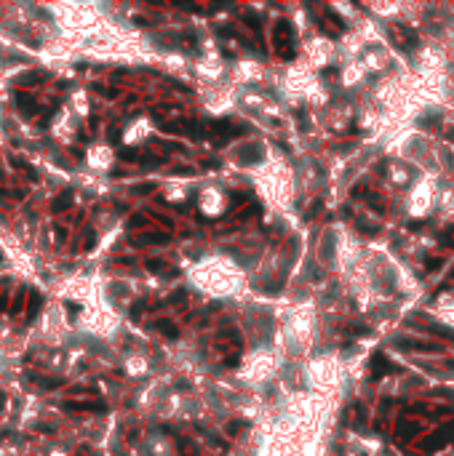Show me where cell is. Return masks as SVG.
Returning a JSON list of instances; mask_svg holds the SVG:
<instances>
[{"label": "cell", "instance_id": "6", "mask_svg": "<svg viewBox=\"0 0 454 456\" xmlns=\"http://www.w3.org/2000/svg\"><path fill=\"white\" fill-rule=\"evenodd\" d=\"M16 102L21 104V110H27V112H32L35 107H32V99L29 96H21V94H16Z\"/></svg>", "mask_w": 454, "mask_h": 456}, {"label": "cell", "instance_id": "11", "mask_svg": "<svg viewBox=\"0 0 454 456\" xmlns=\"http://www.w3.org/2000/svg\"><path fill=\"white\" fill-rule=\"evenodd\" d=\"M0 259H3V256H0Z\"/></svg>", "mask_w": 454, "mask_h": 456}, {"label": "cell", "instance_id": "7", "mask_svg": "<svg viewBox=\"0 0 454 456\" xmlns=\"http://www.w3.org/2000/svg\"><path fill=\"white\" fill-rule=\"evenodd\" d=\"M43 78H45L43 72H32V75H27V78H21L19 83H35V80H43Z\"/></svg>", "mask_w": 454, "mask_h": 456}, {"label": "cell", "instance_id": "10", "mask_svg": "<svg viewBox=\"0 0 454 456\" xmlns=\"http://www.w3.org/2000/svg\"><path fill=\"white\" fill-rule=\"evenodd\" d=\"M3 403H5V395H3V392H0V408H3Z\"/></svg>", "mask_w": 454, "mask_h": 456}, {"label": "cell", "instance_id": "3", "mask_svg": "<svg viewBox=\"0 0 454 456\" xmlns=\"http://www.w3.org/2000/svg\"><path fill=\"white\" fill-rule=\"evenodd\" d=\"M70 206H72V195H70V192H61V195L51 203V211L59 214V211H67Z\"/></svg>", "mask_w": 454, "mask_h": 456}, {"label": "cell", "instance_id": "4", "mask_svg": "<svg viewBox=\"0 0 454 456\" xmlns=\"http://www.w3.org/2000/svg\"><path fill=\"white\" fill-rule=\"evenodd\" d=\"M388 371H393V366H388V360H385L382 355H374V366H372V374H374V376H382V374H388Z\"/></svg>", "mask_w": 454, "mask_h": 456}, {"label": "cell", "instance_id": "9", "mask_svg": "<svg viewBox=\"0 0 454 456\" xmlns=\"http://www.w3.org/2000/svg\"><path fill=\"white\" fill-rule=\"evenodd\" d=\"M163 267V261H147V269H160Z\"/></svg>", "mask_w": 454, "mask_h": 456}, {"label": "cell", "instance_id": "1", "mask_svg": "<svg viewBox=\"0 0 454 456\" xmlns=\"http://www.w3.org/2000/svg\"><path fill=\"white\" fill-rule=\"evenodd\" d=\"M275 43H278V53L291 56V53L286 51V45H291V27H289V21H281V24H278V29H275Z\"/></svg>", "mask_w": 454, "mask_h": 456}, {"label": "cell", "instance_id": "8", "mask_svg": "<svg viewBox=\"0 0 454 456\" xmlns=\"http://www.w3.org/2000/svg\"><path fill=\"white\" fill-rule=\"evenodd\" d=\"M21 301H24V288H21L19 293H16V301H13V307H11V312H19V307H21Z\"/></svg>", "mask_w": 454, "mask_h": 456}, {"label": "cell", "instance_id": "2", "mask_svg": "<svg viewBox=\"0 0 454 456\" xmlns=\"http://www.w3.org/2000/svg\"><path fill=\"white\" fill-rule=\"evenodd\" d=\"M29 304H27V315H24V320L29 323V320H35V315H37V310H40V304H43V299H40V293L37 291H29Z\"/></svg>", "mask_w": 454, "mask_h": 456}, {"label": "cell", "instance_id": "5", "mask_svg": "<svg viewBox=\"0 0 454 456\" xmlns=\"http://www.w3.org/2000/svg\"><path fill=\"white\" fill-rule=\"evenodd\" d=\"M155 328L160 331V334L171 336V339H174L176 334H179V331H176V326H171V323H166V320H158V323H155Z\"/></svg>", "mask_w": 454, "mask_h": 456}]
</instances>
